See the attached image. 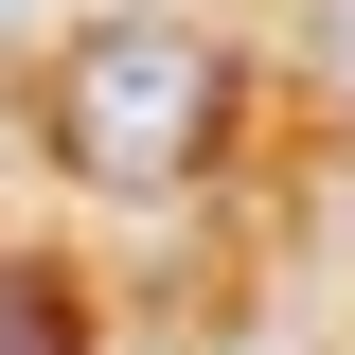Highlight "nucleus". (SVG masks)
<instances>
[{"instance_id":"obj_2","label":"nucleus","mask_w":355,"mask_h":355,"mask_svg":"<svg viewBox=\"0 0 355 355\" xmlns=\"http://www.w3.org/2000/svg\"><path fill=\"white\" fill-rule=\"evenodd\" d=\"M0 355H89V338H71V284H53V266H0Z\"/></svg>"},{"instance_id":"obj_1","label":"nucleus","mask_w":355,"mask_h":355,"mask_svg":"<svg viewBox=\"0 0 355 355\" xmlns=\"http://www.w3.org/2000/svg\"><path fill=\"white\" fill-rule=\"evenodd\" d=\"M36 125H53V160H71L89 196H178V178L231 142V53L196 36V18H89V36L53 53Z\"/></svg>"},{"instance_id":"obj_3","label":"nucleus","mask_w":355,"mask_h":355,"mask_svg":"<svg viewBox=\"0 0 355 355\" xmlns=\"http://www.w3.org/2000/svg\"><path fill=\"white\" fill-rule=\"evenodd\" d=\"M302 36H320V89H355V0H320Z\"/></svg>"}]
</instances>
